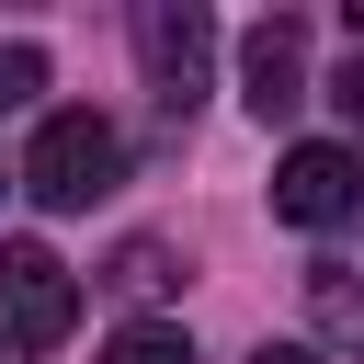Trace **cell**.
I'll use <instances>...</instances> for the list:
<instances>
[{"mask_svg": "<svg viewBox=\"0 0 364 364\" xmlns=\"http://www.w3.org/2000/svg\"><path fill=\"white\" fill-rule=\"evenodd\" d=\"M114 182H125V136H114L102 114H46V125H34V148H23V193H34V205L80 216V205H102Z\"/></svg>", "mask_w": 364, "mask_h": 364, "instance_id": "cell-1", "label": "cell"}, {"mask_svg": "<svg viewBox=\"0 0 364 364\" xmlns=\"http://www.w3.org/2000/svg\"><path fill=\"white\" fill-rule=\"evenodd\" d=\"M68 330H80V273L46 239H11L0 250V341L11 353H57Z\"/></svg>", "mask_w": 364, "mask_h": 364, "instance_id": "cell-2", "label": "cell"}, {"mask_svg": "<svg viewBox=\"0 0 364 364\" xmlns=\"http://www.w3.org/2000/svg\"><path fill=\"white\" fill-rule=\"evenodd\" d=\"M136 68H148V91H159L171 114H193V102H205V68H216V23H205L193 0H148V11H136Z\"/></svg>", "mask_w": 364, "mask_h": 364, "instance_id": "cell-3", "label": "cell"}, {"mask_svg": "<svg viewBox=\"0 0 364 364\" xmlns=\"http://www.w3.org/2000/svg\"><path fill=\"white\" fill-rule=\"evenodd\" d=\"M353 205H364V159H353L341 136L284 148V171H273V216H284V228H341Z\"/></svg>", "mask_w": 364, "mask_h": 364, "instance_id": "cell-4", "label": "cell"}, {"mask_svg": "<svg viewBox=\"0 0 364 364\" xmlns=\"http://www.w3.org/2000/svg\"><path fill=\"white\" fill-rule=\"evenodd\" d=\"M239 80H250L239 102H250L262 125H273V114H296V102H307V23H296V11L250 23V34H239Z\"/></svg>", "mask_w": 364, "mask_h": 364, "instance_id": "cell-5", "label": "cell"}, {"mask_svg": "<svg viewBox=\"0 0 364 364\" xmlns=\"http://www.w3.org/2000/svg\"><path fill=\"white\" fill-rule=\"evenodd\" d=\"M307 318H318V341H353L364 353V250L307 262Z\"/></svg>", "mask_w": 364, "mask_h": 364, "instance_id": "cell-6", "label": "cell"}, {"mask_svg": "<svg viewBox=\"0 0 364 364\" xmlns=\"http://www.w3.org/2000/svg\"><path fill=\"white\" fill-rule=\"evenodd\" d=\"M91 284H102V296H125V307H148V296H171V284H182V250H171V239H114V262H102Z\"/></svg>", "mask_w": 364, "mask_h": 364, "instance_id": "cell-7", "label": "cell"}, {"mask_svg": "<svg viewBox=\"0 0 364 364\" xmlns=\"http://www.w3.org/2000/svg\"><path fill=\"white\" fill-rule=\"evenodd\" d=\"M102 364H193V341H182L171 318H125V330L102 341Z\"/></svg>", "mask_w": 364, "mask_h": 364, "instance_id": "cell-8", "label": "cell"}, {"mask_svg": "<svg viewBox=\"0 0 364 364\" xmlns=\"http://www.w3.org/2000/svg\"><path fill=\"white\" fill-rule=\"evenodd\" d=\"M46 91V46H0V102H34Z\"/></svg>", "mask_w": 364, "mask_h": 364, "instance_id": "cell-9", "label": "cell"}, {"mask_svg": "<svg viewBox=\"0 0 364 364\" xmlns=\"http://www.w3.org/2000/svg\"><path fill=\"white\" fill-rule=\"evenodd\" d=\"M330 102H341V125H364V46H353V57L330 68Z\"/></svg>", "mask_w": 364, "mask_h": 364, "instance_id": "cell-10", "label": "cell"}, {"mask_svg": "<svg viewBox=\"0 0 364 364\" xmlns=\"http://www.w3.org/2000/svg\"><path fill=\"white\" fill-rule=\"evenodd\" d=\"M250 364H330V353H318V341H262Z\"/></svg>", "mask_w": 364, "mask_h": 364, "instance_id": "cell-11", "label": "cell"}, {"mask_svg": "<svg viewBox=\"0 0 364 364\" xmlns=\"http://www.w3.org/2000/svg\"><path fill=\"white\" fill-rule=\"evenodd\" d=\"M353 34H364V0H353Z\"/></svg>", "mask_w": 364, "mask_h": 364, "instance_id": "cell-12", "label": "cell"}, {"mask_svg": "<svg viewBox=\"0 0 364 364\" xmlns=\"http://www.w3.org/2000/svg\"><path fill=\"white\" fill-rule=\"evenodd\" d=\"M0 182H11V171H0Z\"/></svg>", "mask_w": 364, "mask_h": 364, "instance_id": "cell-13", "label": "cell"}]
</instances>
